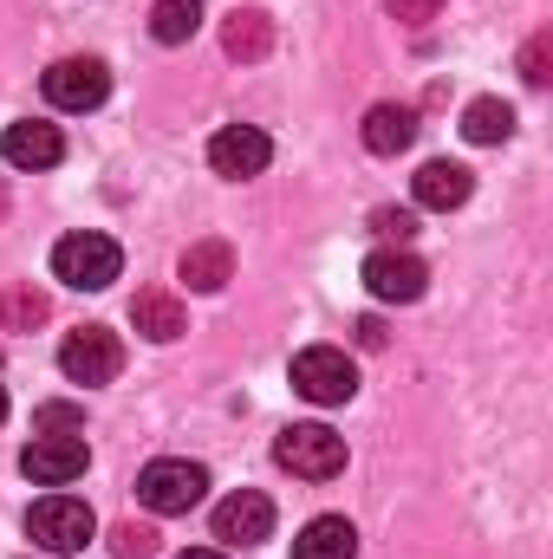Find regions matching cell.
I'll return each instance as SVG.
<instances>
[{
    "label": "cell",
    "instance_id": "obj_3",
    "mask_svg": "<svg viewBox=\"0 0 553 559\" xmlns=\"http://www.w3.org/2000/svg\"><path fill=\"white\" fill-rule=\"evenodd\" d=\"M52 274L66 286H79V293H105L111 280L125 274V248L111 235H66L52 248Z\"/></svg>",
    "mask_w": 553,
    "mask_h": 559
},
{
    "label": "cell",
    "instance_id": "obj_26",
    "mask_svg": "<svg viewBox=\"0 0 553 559\" xmlns=\"http://www.w3.org/2000/svg\"><path fill=\"white\" fill-rule=\"evenodd\" d=\"M79 411H72V404H39V429H46V436H59V429H79Z\"/></svg>",
    "mask_w": 553,
    "mask_h": 559
},
{
    "label": "cell",
    "instance_id": "obj_25",
    "mask_svg": "<svg viewBox=\"0 0 553 559\" xmlns=\"http://www.w3.org/2000/svg\"><path fill=\"white\" fill-rule=\"evenodd\" d=\"M391 7V20H404V26H430L436 20V0H385Z\"/></svg>",
    "mask_w": 553,
    "mask_h": 559
},
{
    "label": "cell",
    "instance_id": "obj_13",
    "mask_svg": "<svg viewBox=\"0 0 553 559\" xmlns=\"http://www.w3.org/2000/svg\"><path fill=\"white\" fill-rule=\"evenodd\" d=\"M0 156H7L13 169H52V163L66 156V138H59V124H39V118H26V124H7Z\"/></svg>",
    "mask_w": 553,
    "mask_h": 559
},
{
    "label": "cell",
    "instance_id": "obj_7",
    "mask_svg": "<svg viewBox=\"0 0 553 559\" xmlns=\"http://www.w3.org/2000/svg\"><path fill=\"white\" fill-rule=\"evenodd\" d=\"M59 371H66L72 384H111V378L125 371V345H118V332H105V325H79V332L59 345Z\"/></svg>",
    "mask_w": 553,
    "mask_h": 559
},
{
    "label": "cell",
    "instance_id": "obj_11",
    "mask_svg": "<svg viewBox=\"0 0 553 559\" xmlns=\"http://www.w3.org/2000/svg\"><path fill=\"white\" fill-rule=\"evenodd\" d=\"M268 534H274V501H268V495L242 488V495H228V501L215 508V540H222V547H261Z\"/></svg>",
    "mask_w": 553,
    "mask_h": 559
},
{
    "label": "cell",
    "instance_id": "obj_21",
    "mask_svg": "<svg viewBox=\"0 0 553 559\" xmlns=\"http://www.w3.org/2000/svg\"><path fill=\"white\" fill-rule=\"evenodd\" d=\"M46 293L39 286H7L0 293V332H33V325H46Z\"/></svg>",
    "mask_w": 553,
    "mask_h": 559
},
{
    "label": "cell",
    "instance_id": "obj_29",
    "mask_svg": "<svg viewBox=\"0 0 553 559\" xmlns=\"http://www.w3.org/2000/svg\"><path fill=\"white\" fill-rule=\"evenodd\" d=\"M0 423H7V391H0Z\"/></svg>",
    "mask_w": 553,
    "mask_h": 559
},
{
    "label": "cell",
    "instance_id": "obj_24",
    "mask_svg": "<svg viewBox=\"0 0 553 559\" xmlns=\"http://www.w3.org/2000/svg\"><path fill=\"white\" fill-rule=\"evenodd\" d=\"M372 228H378L385 241H398V248H404V241L416 235V215H411V209H378V215H372Z\"/></svg>",
    "mask_w": 553,
    "mask_h": 559
},
{
    "label": "cell",
    "instance_id": "obj_14",
    "mask_svg": "<svg viewBox=\"0 0 553 559\" xmlns=\"http://www.w3.org/2000/svg\"><path fill=\"white\" fill-rule=\"evenodd\" d=\"M469 189H475V176L462 169V163H449V156H436V163H423L411 182L416 209H462L469 202Z\"/></svg>",
    "mask_w": 553,
    "mask_h": 559
},
{
    "label": "cell",
    "instance_id": "obj_18",
    "mask_svg": "<svg viewBox=\"0 0 553 559\" xmlns=\"http://www.w3.org/2000/svg\"><path fill=\"white\" fill-rule=\"evenodd\" d=\"M176 274L189 280L196 293H222V286L235 280V248H228V241H189Z\"/></svg>",
    "mask_w": 553,
    "mask_h": 559
},
{
    "label": "cell",
    "instance_id": "obj_15",
    "mask_svg": "<svg viewBox=\"0 0 553 559\" xmlns=\"http://www.w3.org/2000/svg\"><path fill=\"white\" fill-rule=\"evenodd\" d=\"M222 52H228V59H242V66L268 59V52H274V20H268L261 7H235V13H228V26H222Z\"/></svg>",
    "mask_w": 553,
    "mask_h": 559
},
{
    "label": "cell",
    "instance_id": "obj_5",
    "mask_svg": "<svg viewBox=\"0 0 553 559\" xmlns=\"http://www.w3.org/2000/svg\"><path fill=\"white\" fill-rule=\"evenodd\" d=\"M293 391L306 404H352L358 397V365L339 345H306L293 358Z\"/></svg>",
    "mask_w": 553,
    "mask_h": 559
},
{
    "label": "cell",
    "instance_id": "obj_19",
    "mask_svg": "<svg viewBox=\"0 0 553 559\" xmlns=\"http://www.w3.org/2000/svg\"><path fill=\"white\" fill-rule=\"evenodd\" d=\"M462 138L469 143H508L515 138V105H502V98H475V105L462 111Z\"/></svg>",
    "mask_w": 553,
    "mask_h": 559
},
{
    "label": "cell",
    "instance_id": "obj_9",
    "mask_svg": "<svg viewBox=\"0 0 553 559\" xmlns=\"http://www.w3.org/2000/svg\"><path fill=\"white\" fill-rule=\"evenodd\" d=\"M85 462H92L85 436H33V442H26V455H20L26 481H39V488H66V481H79V475H85Z\"/></svg>",
    "mask_w": 553,
    "mask_h": 559
},
{
    "label": "cell",
    "instance_id": "obj_22",
    "mask_svg": "<svg viewBox=\"0 0 553 559\" xmlns=\"http://www.w3.org/2000/svg\"><path fill=\"white\" fill-rule=\"evenodd\" d=\"M521 79H528L534 92L553 79V33H534V39H528V52H521Z\"/></svg>",
    "mask_w": 553,
    "mask_h": 559
},
{
    "label": "cell",
    "instance_id": "obj_12",
    "mask_svg": "<svg viewBox=\"0 0 553 559\" xmlns=\"http://www.w3.org/2000/svg\"><path fill=\"white\" fill-rule=\"evenodd\" d=\"M131 325H138L150 345H169V338L189 332V306H183L169 286H143L138 299H131Z\"/></svg>",
    "mask_w": 553,
    "mask_h": 559
},
{
    "label": "cell",
    "instance_id": "obj_30",
    "mask_svg": "<svg viewBox=\"0 0 553 559\" xmlns=\"http://www.w3.org/2000/svg\"><path fill=\"white\" fill-rule=\"evenodd\" d=\"M0 215H7V189H0Z\"/></svg>",
    "mask_w": 553,
    "mask_h": 559
},
{
    "label": "cell",
    "instance_id": "obj_23",
    "mask_svg": "<svg viewBox=\"0 0 553 559\" xmlns=\"http://www.w3.org/2000/svg\"><path fill=\"white\" fill-rule=\"evenodd\" d=\"M111 554H118V559H150V554H156V527H138V521L111 527Z\"/></svg>",
    "mask_w": 553,
    "mask_h": 559
},
{
    "label": "cell",
    "instance_id": "obj_1",
    "mask_svg": "<svg viewBox=\"0 0 553 559\" xmlns=\"http://www.w3.org/2000/svg\"><path fill=\"white\" fill-rule=\"evenodd\" d=\"M274 462L299 481H332L345 468V436L326 429V423H286L274 442Z\"/></svg>",
    "mask_w": 553,
    "mask_h": 559
},
{
    "label": "cell",
    "instance_id": "obj_20",
    "mask_svg": "<svg viewBox=\"0 0 553 559\" xmlns=\"http://www.w3.org/2000/svg\"><path fill=\"white\" fill-rule=\"evenodd\" d=\"M196 26H202V7H196V0H156V7H150V33H156L163 46H189Z\"/></svg>",
    "mask_w": 553,
    "mask_h": 559
},
{
    "label": "cell",
    "instance_id": "obj_2",
    "mask_svg": "<svg viewBox=\"0 0 553 559\" xmlns=\"http://www.w3.org/2000/svg\"><path fill=\"white\" fill-rule=\"evenodd\" d=\"M92 534H98V521H92V508H85L79 495H46V501H33V514H26V540L46 547V554H85Z\"/></svg>",
    "mask_w": 553,
    "mask_h": 559
},
{
    "label": "cell",
    "instance_id": "obj_8",
    "mask_svg": "<svg viewBox=\"0 0 553 559\" xmlns=\"http://www.w3.org/2000/svg\"><path fill=\"white\" fill-rule=\"evenodd\" d=\"M365 286H372L378 306H411V299H423V286H430V267L416 261L411 248H378L365 261Z\"/></svg>",
    "mask_w": 553,
    "mask_h": 559
},
{
    "label": "cell",
    "instance_id": "obj_27",
    "mask_svg": "<svg viewBox=\"0 0 553 559\" xmlns=\"http://www.w3.org/2000/svg\"><path fill=\"white\" fill-rule=\"evenodd\" d=\"M352 332H358V345H365V352H378V345H385V325H378V319H358Z\"/></svg>",
    "mask_w": 553,
    "mask_h": 559
},
{
    "label": "cell",
    "instance_id": "obj_10",
    "mask_svg": "<svg viewBox=\"0 0 553 559\" xmlns=\"http://www.w3.org/2000/svg\"><path fill=\"white\" fill-rule=\"evenodd\" d=\"M209 163H215V176L248 182V176H261L274 163V143H268V131H255V124H222L209 138Z\"/></svg>",
    "mask_w": 553,
    "mask_h": 559
},
{
    "label": "cell",
    "instance_id": "obj_6",
    "mask_svg": "<svg viewBox=\"0 0 553 559\" xmlns=\"http://www.w3.org/2000/svg\"><path fill=\"white\" fill-rule=\"evenodd\" d=\"M39 92L52 111H98L111 98V72H105V59H59V66H46Z\"/></svg>",
    "mask_w": 553,
    "mask_h": 559
},
{
    "label": "cell",
    "instance_id": "obj_17",
    "mask_svg": "<svg viewBox=\"0 0 553 559\" xmlns=\"http://www.w3.org/2000/svg\"><path fill=\"white\" fill-rule=\"evenodd\" d=\"M411 143H416L411 105H372V111H365V150H372V156H404Z\"/></svg>",
    "mask_w": 553,
    "mask_h": 559
},
{
    "label": "cell",
    "instance_id": "obj_4",
    "mask_svg": "<svg viewBox=\"0 0 553 559\" xmlns=\"http://www.w3.org/2000/svg\"><path fill=\"white\" fill-rule=\"evenodd\" d=\"M202 495H209V468L189 462V455H163L138 475V501L150 514H189Z\"/></svg>",
    "mask_w": 553,
    "mask_h": 559
},
{
    "label": "cell",
    "instance_id": "obj_28",
    "mask_svg": "<svg viewBox=\"0 0 553 559\" xmlns=\"http://www.w3.org/2000/svg\"><path fill=\"white\" fill-rule=\"evenodd\" d=\"M176 559H228L222 547H189V554H176Z\"/></svg>",
    "mask_w": 553,
    "mask_h": 559
},
{
    "label": "cell",
    "instance_id": "obj_16",
    "mask_svg": "<svg viewBox=\"0 0 553 559\" xmlns=\"http://www.w3.org/2000/svg\"><path fill=\"white\" fill-rule=\"evenodd\" d=\"M293 559H358V534H352V521H345V514H319V521H306L299 540H293Z\"/></svg>",
    "mask_w": 553,
    "mask_h": 559
}]
</instances>
